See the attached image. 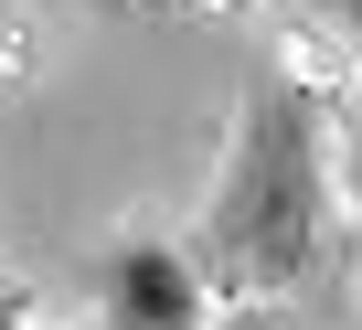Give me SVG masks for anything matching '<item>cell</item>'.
Returning <instances> with one entry per match:
<instances>
[{
    "mask_svg": "<svg viewBox=\"0 0 362 330\" xmlns=\"http://www.w3.org/2000/svg\"><path fill=\"white\" fill-rule=\"evenodd\" d=\"M330 171H341V203H351V245H362V86L330 107Z\"/></svg>",
    "mask_w": 362,
    "mask_h": 330,
    "instance_id": "3",
    "label": "cell"
},
{
    "mask_svg": "<svg viewBox=\"0 0 362 330\" xmlns=\"http://www.w3.org/2000/svg\"><path fill=\"white\" fill-rule=\"evenodd\" d=\"M330 235H341L330 107L288 64H256L214 160V192L192 213V266L224 298H298L309 277H330Z\"/></svg>",
    "mask_w": 362,
    "mask_h": 330,
    "instance_id": "1",
    "label": "cell"
},
{
    "mask_svg": "<svg viewBox=\"0 0 362 330\" xmlns=\"http://www.w3.org/2000/svg\"><path fill=\"white\" fill-rule=\"evenodd\" d=\"M86 298H96V330H214V277L170 235H117L86 266Z\"/></svg>",
    "mask_w": 362,
    "mask_h": 330,
    "instance_id": "2",
    "label": "cell"
},
{
    "mask_svg": "<svg viewBox=\"0 0 362 330\" xmlns=\"http://www.w3.org/2000/svg\"><path fill=\"white\" fill-rule=\"evenodd\" d=\"M298 11H309V22H320V33L351 54V64H362V0H298Z\"/></svg>",
    "mask_w": 362,
    "mask_h": 330,
    "instance_id": "4",
    "label": "cell"
},
{
    "mask_svg": "<svg viewBox=\"0 0 362 330\" xmlns=\"http://www.w3.org/2000/svg\"><path fill=\"white\" fill-rule=\"evenodd\" d=\"M214 330H288V319H277V298H224Z\"/></svg>",
    "mask_w": 362,
    "mask_h": 330,
    "instance_id": "5",
    "label": "cell"
},
{
    "mask_svg": "<svg viewBox=\"0 0 362 330\" xmlns=\"http://www.w3.org/2000/svg\"><path fill=\"white\" fill-rule=\"evenodd\" d=\"M0 330H33V277L0 266Z\"/></svg>",
    "mask_w": 362,
    "mask_h": 330,
    "instance_id": "6",
    "label": "cell"
}]
</instances>
